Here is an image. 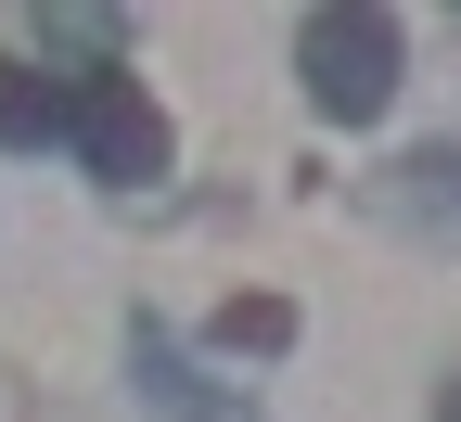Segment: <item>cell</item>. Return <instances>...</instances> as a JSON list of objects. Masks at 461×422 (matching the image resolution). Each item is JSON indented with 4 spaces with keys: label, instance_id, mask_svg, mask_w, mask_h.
Here are the masks:
<instances>
[{
    "label": "cell",
    "instance_id": "cell-1",
    "mask_svg": "<svg viewBox=\"0 0 461 422\" xmlns=\"http://www.w3.org/2000/svg\"><path fill=\"white\" fill-rule=\"evenodd\" d=\"M295 65H308V90H321V115H384L397 103V13H308L295 26Z\"/></svg>",
    "mask_w": 461,
    "mask_h": 422
},
{
    "label": "cell",
    "instance_id": "cell-3",
    "mask_svg": "<svg viewBox=\"0 0 461 422\" xmlns=\"http://www.w3.org/2000/svg\"><path fill=\"white\" fill-rule=\"evenodd\" d=\"M65 129H77V90L65 77H51V65H0V154H39Z\"/></svg>",
    "mask_w": 461,
    "mask_h": 422
},
{
    "label": "cell",
    "instance_id": "cell-2",
    "mask_svg": "<svg viewBox=\"0 0 461 422\" xmlns=\"http://www.w3.org/2000/svg\"><path fill=\"white\" fill-rule=\"evenodd\" d=\"M77 154H90V179H167V115H154V90L141 77H90L77 90Z\"/></svg>",
    "mask_w": 461,
    "mask_h": 422
},
{
    "label": "cell",
    "instance_id": "cell-4",
    "mask_svg": "<svg viewBox=\"0 0 461 422\" xmlns=\"http://www.w3.org/2000/svg\"><path fill=\"white\" fill-rule=\"evenodd\" d=\"M141 384H154V409H180V422H257V409H218V397H205V372H193L167 333H141Z\"/></svg>",
    "mask_w": 461,
    "mask_h": 422
},
{
    "label": "cell",
    "instance_id": "cell-5",
    "mask_svg": "<svg viewBox=\"0 0 461 422\" xmlns=\"http://www.w3.org/2000/svg\"><path fill=\"white\" fill-rule=\"evenodd\" d=\"M282 333H295V308H269V294H257V308H230V320H218V346H230V358H244V346H282Z\"/></svg>",
    "mask_w": 461,
    "mask_h": 422
}]
</instances>
